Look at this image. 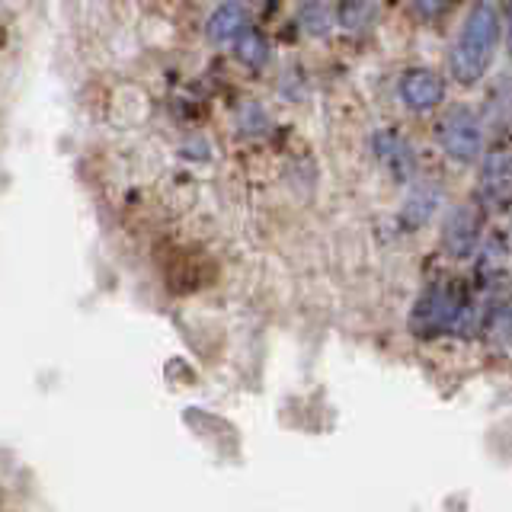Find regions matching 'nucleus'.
<instances>
[{
	"instance_id": "9b49d317",
	"label": "nucleus",
	"mask_w": 512,
	"mask_h": 512,
	"mask_svg": "<svg viewBox=\"0 0 512 512\" xmlns=\"http://www.w3.org/2000/svg\"><path fill=\"white\" fill-rule=\"evenodd\" d=\"M234 48H237V58L244 61L247 68H263L269 61V42L256 29H247L244 36L234 42Z\"/></svg>"
},
{
	"instance_id": "f8f14e48",
	"label": "nucleus",
	"mask_w": 512,
	"mask_h": 512,
	"mask_svg": "<svg viewBox=\"0 0 512 512\" xmlns=\"http://www.w3.org/2000/svg\"><path fill=\"white\" fill-rule=\"evenodd\" d=\"M298 20L304 29L311 32V36H324V32L330 29V10H327V4H320V0H308V4L301 7Z\"/></svg>"
},
{
	"instance_id": "f03ea898",
	"label": "nucleus",
	"mask_w": 512,
	"mask_h": 512,
	"mask_svg": "<svg viewBox=\"0 0 512 512\" xmlns=\"http://www.w3.org/2000/svg\"><path fill=\"white\" fill-rule=\"evenodd\" d=\"M474 317V308L464 301L461 292L448 285H432L429 292L413 304L410 311V330L423 340H432V336L442 333H461L464 320Z\"/></svg>"
},
{
	"instance_id": "1a4fd4ad",
	"label": "nucleus",
	"mask_w": 512,
	"mask_h": 512,
	"mask_svg": "<svg viewBox=\"0 0 512 512\" xmlns=\"http://www.w3.org/2000/svg\"><path fill=\"white\" fill-rule=\"evenodd\" d=\"M439 202H442V189H436V183H416L404 202V215L400 218H404L407 228H423L439 212Z\"/></svg>"
},
{
	"instance_id": "f257e3e1",
	"label": "nucleus",
	"mask_w": 512,
	"mask_h": 512,
	"mask_svg": "<svg viewBox=\"0 0 512 512\" xmlns=\"http://www.w3.org/2000/svg\"><path fill=\"white\" fill-rule=\"evenodd\" d=\"M500 32H503V16L493 0H474L458 29L452 55H448V71H452L455 84L474 87L490 71L493 52L500 45Z\"/></svg>"
},
{
	"instance_id": "9d476101",
	"label": "nucleus",
	"mask_w": 512,
	"mask_h": 512,
	"mask_svg": "<svg viewBox=\"0 0 512 512\" xmlns=\"http://www.w3.org/2000/svg\"><path fill=\"white\" fill-rule=\"evenodd\" d=\"M375 13H378V0H340V7H336V20H340L343 29L359 32L365 26H372Z\"/></svg>"
},
{
	"instance_id": "7ed1b4c3",
	"label": "nucleus",
	"mask_w": 512,
	"mask_h": 512,
	"mask_svg": "<svg viewBox=\"0 0 512 512\" xmlns=\"http://www.w3.org/2000/svg\"><path fill=\"white\" fill-rule=\"evenodd\" d=\"M436 138L455 164H474L480 151H484V125H480L477 112L468 106L448 109L436 128Z\"/></svg>"
},
{
	"instance_id": "39448f33",
	"label": "nucleus",
	"mask_w": 512,
	"mask_h": 512,
	"mask_svg": "<svg viewBox=\"0 0 512 512\" xmlns=\"http://www.w3.org/2000/svg\"><path fill=\"white\" fill-rule=\"evenodd\" d=\"M477 196L487 205H509L512 202V151H493L477 176Z\"/></svg>"
},
{
	"instance_id": "0eeeda50",
	"label": "nucleus",
	"mask_w": 512,
	"mask_h": 512,
	"mask_svg": "<svg viewBox=\"0 0 512 512\" xmlns=\"http://www.w3.org/2000/svg\"><path fill=\"white\" fill-rule=\"evenodd\" d=\"M247 29H250L247 7L237 4V0H228V4L215 7V13L208 16L205 36H208V42H212V45H228V42H237Z\"/></svg>"
},
{
	"instance_id": "4468645a",
	"label": "nucleus",
	"mask_w": 512,
	"mask_h": 512,
	"mask_svg": "<svg viewBox=\"0 0 512 512\" xmlns=\"http://www.w3.org/2000/svg\"><path fill=\"white\" fill-rule=\"evenodd\" d=\"M506 42H509V52H512V7H509V26H506Z\"/></svg>"
},
{
	"instance_id": "6e6552de",
	"label": "nucleus",
	"mask_w": 512,
	"mask_h": 512,
	"mask_svg": "<svg viewBox=\"0 0 512 512\" xmlns=\"http://www.w3.org/2000/svg\"><path fill=\"white\" fill-rule=\"evenodd\" d=\"M375 154L381 157V164L388 167L397 180H404V176H410L413 173V148L410 144L400 138V135H394V132H378L375 135Z\"/></svg>"
},
{
	"instance_id": "ddd939ff",
	"label": "nucleus",
	"mask_w": 512,
	"mask_h": 512,
	"mask_svg": "<svg viewBox=\"0 0 512 512\" xmlns=\"http://www.w3.org/2000/svg\"><path fill=\"white\" fill-rule=\"evenodd\" d=\"M410 4L423 20H436V16H442L448 10V0H410Z\"/></svg>"
},
{
	"instance_id": "20e7f679",
	"label": "nucleus",
	"mask_w": 512,
	"mask_h": 512,
	"mask_svg": "<svg viewBox=\"0 0 512 512\" xmlns=\"http://www.w3.org/2000/svg\"><path fill=\"white\" fill-rule=\"evenodd\" d=\"M397 93L410 112H429L445 100V80L429 68H410L400 77Z\"/></svg>"
},
{
	"instance_id": "423d86ee",
	"label": "nucleus",
	"mask_w": 512,
	"mask_h": 512,
	"mask_svg": "<svg viewBox=\"0 0 512 512\" xmlns=\"http://www.w3.org/2000/svg\"><path fill=\"white\" fill-rule=\"evenodd\" d=\"M480 244V215L468 205H458L448 212L445 224H442V247L464 260V256H471Z\"/></svg>"
}]
</instances>
